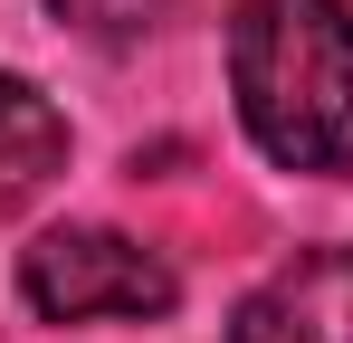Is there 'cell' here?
Returning a JSON list of instances; mask_svg holds the SVG:
<instances>
[{
	"mask_svg": "<svg viewBox=\"0 0 353 343\" xmlns=\"http://www.w3.org/2000/svg\"><path fill=\"white\" fill-rule=\"evenodd\" d=\"M163 10H172V0H48V19L77 29V39H96V48H134Z\"/></svg>",
	"mask_w": 353,
	"mask_h": 343,
	"instance_id": "5",
	"label": "cell"
},
{
	"mask_svg": "<svg viewBox=\"0 0 353 343\" xmlns=\"http://www.w3.org/2000/svg\"><path fill=\"white\" fill-rule=\"evenodd\" d=\"M230 343H353V248H296L239 295Z\"/></svg>",
	"mask_w": 353,
	"mask_h": 343,
	"instance_id": "3",
	"label": "cell"
},
{
	"mask_svg": "<svg viewBox=\"0 0 353 343\" xmlns=\"http://www.w3.org/2000/svg\"><path fill=\"white\" fill-rule=\"evenodd\" d=\"M230 96L277 172H353V10L344 0H239Z\"/></svg>",
	"mask_w": 353,
	"mask_h": 343,
	"instance_id": "1",
	"label": "cell"
},
{
	"mask_svg": "<svg viewBox=\"0 0 353 343\" xmlns=\"http://www.w3.org/2000/svg\"><path fill=\"white\" fill-rule=\"evenodd\" d=\"M58 172H67V114L19 67H0V220H19Z\"/></svg>",
	"mask_w": 353,
	"mask_h": 343,
	"instance_id": "4",
	"label": "cell"
},
{
	"mask_svg": "<svg viewBox=\"0 0 353 343\" xmlns=\"http://www.w3.org/2000/svg\"><path fill=\"white\" fill-rule=\"evenodd\" d=\"M19 305L39 324H153L181 305V267L124 229H39L19 248Z\"/></svg>",
	"mask_w": 353,
	"mask_h": 343,
	"instance_id": "2",
	"label": "cell"
}]
</instances>
